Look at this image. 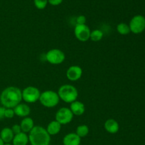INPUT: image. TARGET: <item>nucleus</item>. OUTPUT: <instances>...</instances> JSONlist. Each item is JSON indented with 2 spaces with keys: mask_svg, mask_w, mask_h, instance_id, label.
<instances>
[{
  "mask_svg": "<svg viewBox=\"0 0 145 145\" xmlns=\"http://www.w3.org/2000/svg\"><path fill=\"white\" fill-rule=\"evenodd\" d=\"M22 100V91L16 86L6 88L0 94L1 104L6 108H14Z\"/></svg>",
  "mask_w": 145,
  "mask_h": 145,
  "instance_id": "1",
  "label": "nucleus"
},
{
  "mask_svg": "<svg viewBox=\"0 0 145 145\" xmlns=\"http://www.w3.org/2000/svg\"><path fill=\"white\" fill-rule=\"evenodd\" d=\"M28 140L31 145H49L51 138L46 129L41 126H34L30 131Z\"/></svg>",
  "mask_w": 145,
  "mask_h": 145,
  "instance_id": "2",
  "label": "nucleus"
},
{
  "mask_svg": "<svg viewBox=\"0 0 145 145\" xmlns=\"http://www.w3.org/2000/svg\"><path fill=\"white\" fill-rule=\"evenodd\" d=\"M57 93L59 99L67 103H72V102L76 101L79 95L76 88L69 84H64L61 86Z\"/></svg>",
  "mask_w": 145,
  "mask_h": 145,
  "instance_id": "3",
  "label": "nucleus"
},
{
  "mask_svg": "<svg viewBox=\"0 0 145 145\" xmlns=\"http://www.w3.org/2000/svg\"><path fill=\"white\" fill-rule=\"evenodd\" d=\"M58 93L54 91L48 90L40 93L39 101L41 104L46 108H54L59 103Z\"/></svg>",
  "mask_w": 145,
  "mask_h": 145,
  "instance_id": "4",
  "label": "nucleus"
},
{
  "mask_svg": "<svg viewBox=\"0 0 145 145\" xmlns=\"http://www.w3.org/2000/svg\"><path fill=\"white\" fill-rule=\"evenodd\" d=\"M40 91L35 86H27L22 91V99L26 103H33L39 101Z\"/></svg>",
  "mask_w": 145,
  "mask_h": 145,
  "instance_id": "5",
  "label": "nucleus"
},
{
  "mask_svg": "<svg viewBox=\"0 0 145 145\" xmlns=\"http://www.w3.org/2000/svg\"><path fill=\"white\" fill-rule=\"evenodd\" d=\"M45 59L52 65H60L65 61V55L59 49H51L45 54Z\"/></svg>",
  "mask_w": 145,
  "mask_h": 145,
  "instance_id": "6",
  "label": "nucleus"
},
{
  "mask_svg": "<svg viewBox=\"0 0 145 145\" xmlns=\"http://www.w3.org/2000/svg\"><path fill=\"white\" fill-rule=\"evenodd\" d=\"M130 32L135 34H140L145 29V18L142 15H136L130 20Z\"/></svg>",
  "mask_w": 145,
  "mask_h": 145,
  "instance_id": "7",
  "label": "nucleus"
},
{
  "mask_svg": "<svg viewBox=\"0 0 145 145\" xmlns=\"http://www.w3.org/2000/svg\"><path fill=\"white\" fill-rule=\"evenodd\" d=\"M74 115L67 108H61L55 114V120L61 125H67L73 120Z\"/></svg>",
  "mask_w": 145,
  "mask_h": 145,
  "instance_id": "8",
  "label": "nucleus"
},
{
  "mask_svg": "<svg viewBox=\"0 0 145 145\" xmlns=\"http://www.w3.org/2000/svg\"><path fill=\"white\" fill-rule=\"evenodd\" d=\"M74 35L78 40L81 42H86L90 39L91 30L86 24L76 25L74 28Z\"/></svg>",
  "mask_w": 145,
  "mask_h": 145,
  "instance_id": "9",
  "label": "nucleus"
},
{
  "mask_svg": "<svg viewBox=\"0 0 145 145\" xmlns=\"http://www.w3.org/2000/svg\"><path fill=\"white\" fill-rule=\"evenodd\" d=\"M83 74L82 68L77 65H72L67 69L66 72V76L67 79L71 82H76L81 79Z\"/></svg>",
  "mask_w": 145,
  "mask_h": 145,
  "instance_id": "10",
  "label": "nucleus"
},
{
  "mask_svg": "<svg viewBox=\"0 0 145 145\" xmlns=\"http://www.w3.org/2000/svg\"><path fill=\"white\" fill-rule=\"evenodd\" d=\"M14 110L16 116H19V117H28V116L31 113L30 107L25 103H19L15 108H14Z\"/></svg>",
  "mask_w": 145,
  "mask_h": 145,
  "instance_id": "11",
  "label": "nucleus"
},
{
  "mask_svg": "<svg viewBox=\"0 0 145 145\" xmlns=\"http://www.w3.org/2000/svg\"><path fill=\"white\" fill-rule=\"evenodd\" d=\"M74 116H82L85 112V106L82 102L75 101L70 103V108Z\"/></svg>",
  "mask_w": 145,
  "mask_h": 145,
  "instance_id": "12",
  "label": "nucleus"
},
{
  "mask_svg": "<svg viewBox=\"0 0 145 145\" xmlns=\"http://www.w3.org/2000/svg\"><path fill=\"white\" fill-rule=\"evenodd\" d=\"M104 128L110 134H116L119 130V124L114 119H108L104 123Z\"/></svg>",
  "mask_w": 145,
  "mask_h": 145,
  "instance_id": "13",
  "label": "nucleus"
},
{
  "mask_svg": "<svg viewBox=\"0 0 145 145\" xmlns=\"http://www.w3.org/2000/svg\"><path fill=\"white\" fill-rule=\"evenodd\" d=\"M81 143V138L76 133H69L63 138L64 145H79Z\"/></svg>",
  "mask_w": 145,
  "mask_h": 145,
  "instance_id": "14",
  "label": "nucleus"
},
{
  "mask_svg": "<svg viewBox=\"0 0 145 145\" xmlns=\"http://www.w3.org/2000/svg\"><path fill=\"white\" fill-rule=\"evenodd\" d=\"M20 126L23 133H30V131L34 127V121L31 118L25 117L21 120Z\"/></svg>",
  "mask_w": 145,
  "mask_h": 145,
  "instance_id": "15",
  "label": "nucleus"
},
{
  "mask_svg": "<svg viewBox=\"0 0 145 145\" xmlns=\"http://www.w3.org/2000/svg\"><path fill=\"white\" fill-rule=\"evenodd\" d=\"M14 133L11 128H9V127H4L0 133V137L4 143H10L14 139Z\"/></svg>",
  "mask_w": 145,
  "mask_h": 145,
  "instance_id": "16",
  "label": "nucleus"
},
{
  "mask_svg": "<svg viewBox=\"0 0 145 145\" xmlns=\"http://www.w3.org/2000/svg\"><path fill=\"white\" fill-rule=\"evenodd\" d=\"M13 145H27L29 142L28 135L26 133L21 132L19 134L15 135L12 140Z\"/></svg>",
  "mask_w": 145,
  "mask_h": 145,
  "instance_id": "17",
  "label": "nucleus"
},
{
  "mask_svg": "<svg viewBox=\"0 0 145 145\" xmlns=\"http://www.w3.org/2000/svg\"><path fill=\"white\" fill-rule=\"evenodd\" d=\"M62 125L59 124L56 120L50 122L47 126L46 130L50 135H55L60 132Z\"/></svg>",
  "mask_w": 145,
  "mask_h": 145,
  "instance_id": "18",
  "label": "nucleus"
},
{
  "mask_svg": "<svg viewBox=\"0 0 145 145\" xmlns=\"http://www.w3.org/2000/svg\"><path fill=\"white\" fill-rule=\"evenodd\" d=\"M89 133V128L86 125H81L76 127V134L79 136L80 138L84 137L88 135Z\"/></svg>",
  "mask_w": 145,
  "mask_h": 145,
  "instance_id": "19",
  "label": "nucleus"
},
{
  "mask_svg": "<svg viewBox=\"0 0 145 145\" xmlns=\"http://www.w3.org/2000/svg\"><path fill=\"white\" fill-rule=\"evenodd\" d=\"M103 33L101 30L96 29L93 30V31H91L90 40H91L93 42H99L103 38Z\"/></svg>",
  "mask_w": 145,
  "mask_h": 145,
  "instance_id": "20",
  "label": "nucleus"
},
{
  "mask_svg": "<svg viewBox=\"0 0 145 145\" xmlns=\"http://www.w3.org/2000/svg\"><path fill=\"white\" fill-rule=\"evenodd\" d=\"M117 31L120 35H128L130 33V29L129 25H127L125 23H120L117 25Z\"/></svg>",
  "mask_w": 145,
  "mask_h": 145,
  "instance_id": "21",
  "label": "nucleus"
},
{
  "mask_svg": "<svg viewBox=\"0 0 145 145\" xmlns=\"http://www.w3.org/2000/svg\"><path fill=\"white\" fill-rule=\"evenodd\" d=\"M48 0H34V4L38 9H44L47 7Z\"/></svg>",
  "mask_w": 145,
  "mask_h": 145,
  "instance_id": "22",
  "label": "nucleus"
},
{
  "mask_svg": "<svg viewBox=\"0 0 145 145\" xmlns=\"http://www.w3.org/2000/svg\"><path fill=\"white\" fill-rule=\"evenodd\" d=\"M15 116L14 113V108H5V111H4V118H13Z\"/></svg>",
  "mask_w": 145,
  "mask_h": 145,
  "instance_id": "23",
  "label": "nucleus"
},
{
  "mask_svg": "<svg viewBox=\"0 0 145 145\" xmlns=\"http://www.w3.org/2000/svg\"><path fill=\"white\" fill-rule=\"evenodd\" d=\"M76 25H84L86 24V18L85 16L80 15L76 18Z\"/></svg>",
  "mask_w": 145,
  "mask_h": 145,
  "instance_id": "24",
  "label": "nucleus"
},
{
  "mask_svg": "<svg viewBox=\"0 0 145 145\" xmlns=\"http://www.w3.org/2000/svg\"><path fill=\"white\" fill-rule=\"evenodd\" d=\"M11 130H12L14 135L17 134H19V133H21V132H22L21 131V126H20V125H13L12 127H11Z\"/></svg>",
  "mask_w": 145,
  "mask_h": 145,
  "instance_id": "25",
  "label": "nucleus"
},
{
  "mask_svg": "<svg viewBox=\"0 0 145 145\" xmlns=\"http://www.w3.org/2000/svg\"><path fill=\"white\" fill-rule=\"evenodd\" d=\"M48 3L52 6H58L63 1V0H48Z\"/></svg>",
  "mask_w": 145,
  "mask_h": 145,
  "instance_id": "26",
  "label": "nucleus"
},
{
  "mask_svg": "<svg viewBox=\"0 0 145 145\" xmlns=\"http://www.w3.org/2000/svg\"><path fill=\"white\" fill-rule=\"evenodd\" d=\"M4 111H5V108L0 106V120L4 118Z\"/></svg>",
  "mask_w": 145,
  "mask_h": 145,
  "instance_id": "27",
  "label": "nucleus"
},
{
  "mask_svg": "<svg viewBox=\"0 0 145 145\" xmlns=\"http://www.w3.org/2000/svg\"><path fill=\"white\" fill-rule=\"evenodd\" d=\"M4 142L2 141V140L1 139V137H0V145H4Z\"/></svg>",
  "mask_w": 145,
  "mask_h": 145,
  "instance_id": "28",
  "label": "nucleus"
},
{
  "mask_svg": "<svg viewBox=\"0 0 145 145\" xmlns=\"http://www.w3.org/2000/svg\"><path fill=\"white\" fill-rule=\"evenodd\" d=\"M4 145H13V144H11V143H4Z\"/></svg>",
  "mask_w": 145,
  "mask_h": 145,
  "instance_id": "29",
  "label": "nucleus"
}]
</instances>
